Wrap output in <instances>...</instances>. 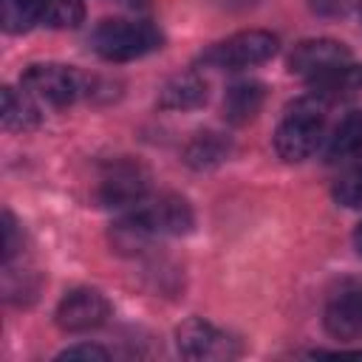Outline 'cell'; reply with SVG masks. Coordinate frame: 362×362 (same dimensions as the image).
Masks as SVG:
<instances>
[{
	"label": "cell",
	"instance_id": "cell-1",
	"mask_svg": "<svg viewBox=\"0 0 362 362\" xmlns=\"http://www.w3.org/2000/svg\"><path fill=\"white\" fill-rule=\"evenodd\" d=\"M192 226V209L178 195H161L150 204H136L133 212L113 223V243L119 249H141L167 235H184Z\"/></svg>",
	"mask_w": 362,
	"mask_h": 362
},
{
	"label": "cell",
	"instance_id": "cell-10",
	"mask_svg": "<svg viewBox=\"0 0 362 362\" xmlns=\"http://www.w3.org/2000/svg\"><path fill=\"white\" fill-rule=\"evenodd\" d=\"M322 322L334 339H359L362 337V286L342 283L328 297Z\"/></svg>",
	"mask_w": 362,
	"mask_h": 362
},
{
	"label": "cell",
	"instance_id": "cell-3",
	"mask_svg": "<svg viewBox=\"0 0 362 362\" xmlns=\"http://www.w3.org/2000/svg\"><path fill=\"white\" fill-rule=\"evenodd\" d=\"M322 105L314 99L297 102L274 130V150L283 161H305L322 141Z\"/></svg>",
	"mask_w": 362,
	"mask_h": 362
},
{
	"label": "cell",
	"instance_id": "cell-9",
	"mask_svg": "<svg viewBox=\"0 0 362 362\" xmlns=\"http://www.w3.org/2000/svg\"><path fill=\"white\" fill-rule=\"evenodd\" d=\"M351 59V51L345 42L339 40H328V37H320V40H303L294 45V51L288 54V71L297 74V76H308V79H317L339 65H345Z\"/></svg>",
	"mask_w": 362,
	"mask_h": 362
},
{
	"label": "cell",
	"instance_id": "cell-22",
	"mask_svg": "<svg viewBox=\"0 0 362 362\" xmlns=\"http://www.w3.org/2000/svg\"><path fill=\"white\" fill-rule=\"evenodd\" d=\"M354 246H356V252L362 255V223H359L356 232H354Z\"/></svg>",
	"mask_w": 362,
	"mask_h": 362
},
{
	"label": "cell",
	"instance_id": "cell-17",
	"mask_svg": "<svg viewBox=\"0 0 362 362\" xmlns=\"http://www.w3.org/2000/svg\"><path fill=\"white\" fill-rule=\"evenodd\" d=\"M226 150H229V144L218 133H198L187 147V164L195 170L212 167L226 158Z\"/></svg>",
	"mask_w": 362,
	"mask_h": 362
},
{
	"label": "cell",
	"instance_id": "cell-4",
	"mask_svg": "<svg viewBox=\"0 0 362 362\" xmlns=\"http://www.w3.org/2000/svg\"><path fill=\"white\" fill-rule=\"evenodd\" d=\"M277 54V37L260 28H249V31H238L215 45H209L201 54V62L209 68H226V71H240V68H252L260 65L266 59H272Z\"/></svg>",
	"mask_w": 362,
	"mask_h": 362
},
{
	"label": "cell",
	"instance_id": "cell-8",
	"mask_svg": "<svg viewBox=\"0 0 362 362\" xmlns=\"http://www.w3.org/2000/svg\"><path fill=\"white\" fill-rule=\"evenodd\" d=\"M110 314V303L96 288H74L57 305V325L68 334H82L99 328Z\"/></svg>",
	"mask_w": 362,
	"mask_h": 362
},
{
	"label": "cell",
	"instance_id": "cell-2",
	"mask_svg": "<svg viewBox=\"0 0 362 362\" xmlns=\"http://www.w3.org/2000/svg\"><path fill=\"white\" fill-rule=\"evenodd\" d=\"M161 48V31L144 20H105L93 31V51L107 62H130Z\"/></svg>",
	"mask_w": 362,
	"mask_h": 362
},
{
	"label": "cell",
	"instance_id": "cell-19",
	"mask_svg": "<svg viewBox=\"0 0 362 362\" xmlns=\"http://www.w3.org/2000/svg\"><path fill=\"white\" fill-rule=\"evenodd\" d=\"M334 198H337L342 206H348V209H362V167L345 173V175L337 181Z\"/></svg>",
	"mask_w": 362,
	"mask_h": 362
},
{
	"label": "cell",
	"instance_id": "cell-16",
	"mask_svg": "<svg viewBox=\"0 0 362 362\" xmlns=\"http://www.w3.org/2000/svg\"><path fill=\"white\" fill-rule=\"evenodd\" d=\"M314 82V90L317 96H337V93H354V90H362V65H339L317 79Z\"/></svg>",
	"mask_w": 362,
	"mask_h": 362
},
{
	"label": "cell",
	"instance_id": "cell-21",
	"mask_svg": "<svg viewBox=\"0 0 362 362\" xmlns=\"http://www.w3.org/2000/svg\"><path fill=\"white\" fill-rule=\"evenodd\" d=\"M351 0H314V8L320 11H328V14H337V11H345Z\"/></svg>",
	"mask_w": 362,
	"mask_h": 362
},
{
	"label": "cell",
	"instance_id": "cell-18",
	"mask_svg": "<svg viewBox=\"0 0 362 362\" xmlns=\"http://www.w3.org/2000/svg\"><path fill=\"white\" fill-rule=\"evenodd\" d=\"M85 17L82 0H45V14L42 25L51 28H76Z\"/></svg>",
	"mask_w": 362,
	"mask_h": 362
},
{
	"label": "cell",
	"instance_id": "cell-23",
	"mask_svg": "<svg viewBox=\"0 0 362 362\" xmlns=\"http://www.w3.org/2000/svg\"><path fill=\"white\" fill-rule=\"evenodd\" d=\"M359 11H362V0H359Z\"/></svg>",
	"mask_w": 362,
	"mask_h": 362
},
{
	"label": "cell",
	"instance_id": "cell-14",
	"mask_svg": "<svg viewBox=\"0 0 362 362\" xmlns=\"http://www.w3.org/2000/svg\"><path fill=\"white\" fill-rule=\"evenodd\" d=\"M0 119L6 130H31L40 124V110L31 102V93H17L14 88H3Z\"/></svg>",
	"mask_w": 362,
	"mask_h": 362
},
{
	"label": "cell",
	"instance_id": "cell-7",
	"mask_svg": "<svg viewBox=\"0 0 362 362\" xmlns=\"http://www.w3.org/2000/svg\"><path fill=\"white\" fill-rule=\"evenodd\" d=\"M23 90L45 105L65 107L82 93V79L65 65H31L23 74Z\"/></svg>",
	"mask_w": 362,
	"mask_h": 362
},
{
	"label": "cell",
	"instance_id": "cell-6",
	"mask_svg": "<svg viewBox=\"0 0 362 362\" xmlns=\"http://www.w3.org/2000/svg\"><path fill=\"white\" fill-rule=\"evenodd\" d=\"M150 187V175L139 161L122 158L107 164V170L99 178L96 201L102 206H136L144 201Z\"/></svg>",
	"mask_w": 362,
	"mask_h": 362
},
{
	"label": "cell",
	"instance_id": "cell-15",
	"mask_svg": "<svg viewBox=\"0 0 362 362\" xmlns=\"http://www.w3.org/2000/svg\"><path fill=\"white\" fill-rule=\"evenodd\" d=\"M45 0H0L3 28L11 34H23L42 23Z\"/></svg>",
	"mask_w": 362,
	"mask_h": 362
},
{
	"label": "cell",
	"instance_id": "cell-11",
	"mask_svg": "<svg viewBox=\"0 0 362 362\" xmlns=\"http://www.w3.org/2000/svg\"><path fill=\"white\" fill-rule=\"evenodd\" d=\"M206 102V82L198 74H181L173 76L158 96V105L164 110H192Z\"/></svg>",
	"mask_w": 362,
	"mask_h": 362
},
{
	"label": "cell",
	"instance_id": "cell-13",
	"mask_svg": "<svg viewBox=\"0 0 362 362\" xmlns=\"http://www.w3.org/2000/svg\"><path fill=\"white\" fill-rule=\"evenodd\" d=\"M362 153V110L348 113L331 133L328 139V161H342V158H354Z\"/></svg>",
	"mask_w": 362,
	"mask_h": 362
},
{
	"label": "cell",
	"instance_id": "cell-12",
	"mask_svg": "<svg viewBox=\"0 0 362 362\" xmlns=\"http://www.w3.org/2000/svg\"><path fill=\"white\" fill-rule=\"evenodd\" d=\"M263 99H266V88L260 82H235L223 96V119L232 124H243L257 116Z\"/></svg>",
	"mask_w": 362,
	"mask_h": 362
},
{
	"label": "cell",
	"instance_id": "cell-5",
	"mask_svg": "<svg viewBox=\"0 0 362 362\" xmlns=\"http://www.w3.org/2000/svg\"><path fill=\"white\" fill-rule=\"evenodd\" d=\"M175 345L178 354L187 359H232L240 354V342L235 337L201 317H192L178 325Z\"/></svg>",
	"mask_w": 362,
	"mask_h": 362
},
{
	"label": "cell",
	"instance_id": "cell-20",
	"mask_svg": "<svg viewBox=\"0 0 362 362\" xmlns=\"http://www.w3.org/2000/svg\"><path fill=\"white\" fill-rule=\"evenodd\" d=\"M59 359H99V362H105V359H107V351L99 348V345H88V342H82V345L65 348V351L59 354Z\"/></svg>",
	"mask_w": 362,
	"mask_h": 362
}]
</instances>
